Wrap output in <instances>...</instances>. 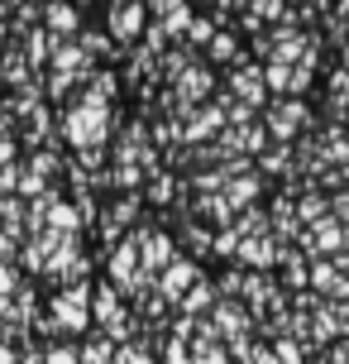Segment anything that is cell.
Returning a JSON list of instances; mask_svg holds the SVG:
<instances>
[]
</instances>
